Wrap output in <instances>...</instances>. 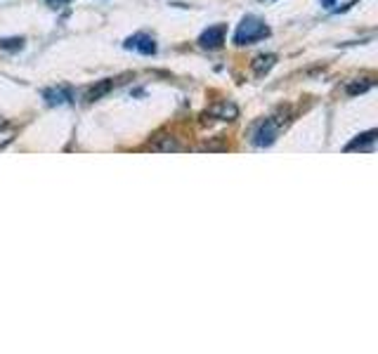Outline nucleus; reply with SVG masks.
Masks as SVG:
<instances>
[{
  "instance_id": "13",
  "label": "nucleus",
  "mask_w": 378,
  "mask_h": 354,
  "mask_svg": "<svg viewBox=\"0 0 378 354\" xmlns=\"http://www.w3.org/2000/svg\"><path fill=\"white\" fill-rule=\"evenodd\" d=\"M331 3H333V0H324V5H326V8H331Z\"/></svg>"
},
{
  "instance_id": "5",
  "label": "nucleus",
  "mask_w": 378,
  "mask_h": 354,
  "mask_svg": "<svg viewBox=\"0 0 378 354\" xmlns=\"http://www.w3.org/2000/svg\"><path fill=\"white\" fill-rule=\"evenodd\" d=\"M43 97L50 106H62V104H71L74 102V92L67 86H57V88H47L43 90Z\"/></svg>"
},
{
  "instance_id": "11",
  "label": "nucleus",
  "mask_w": 378,
  "mask_h": 354,
  "mask_svg": "<svg viewBox=\"0 0 378 354\" xmlns=\"http://www.w3.org/2000/svg\"><path fill=\"white\" fill-rule=\"evenodd\" d=\"M369 88H374V81H367V83H350V86H347V95L367 92Z\"/></svg>"
},
{
  "instance_id": "9",
  "label": "nucleus",
  "mask_w": 378,
  "mask_h": 354,
  "mask_svg": "<svg viewBox=\"0 0 378 354\" xmlns=\"http://www.w3.org/2000/svg\"><path fill=\"white\" fill-rule=\"evenodd\" d=\"M211 116H220L223 121H232L234 116H237V106L234 104H220V106H215V109H211Z\"/></svg>"
},
{
  "instance_id": "1",
  "label": "nucleus",
  "mask_w": 378,
  "mask_h": 354,
  "mask_svg": "<svg viewBox=\"0 0 378 354\" xmlns=\"http://www.w3.org/2000/svg\"><path fill=\"white\" fill-rule=\"evenodd\" d=\"M269 29L267 24L255 15H246L242 24L237 26V33H234V43L237 45H253L258 40L267 38Z\"/></svg>"
},
{
  "instance_id": "7",
  "label": "nucleus",
  "mask_w": 378,
  "mask_h": 354,
  "mask_svg": "<svg viewBox=\"0 0 378 354\" xmlns=\"http://www.w3.org/2000/svg\"><path fill=\"white\" fill-rule=\"evenodd\" d=\"M113 88V81L111 78H107V81H102V83H97V86H93L88 90V95H86V99L88 102H95V99H100V97H104L107 92Z\"/></svg>"
},
{
  "instance_id": "8",
  "label": "nucleus",
  "mask_w": 378,
  "mask_h": 354,
  "mask_svg": "<svg viewBox=\"0 0 378 354\" xmlns=\"http://www.w3.org/2000/svg\"><path fill=\"white\" fill-rule=\"evenodd\" d=\"M374 140H376V130H369L367 135H359L355 142L347 144L345 152H352V149H367V147H371V144H374Z\"/></svg>"
},
{
  "instance_id": "4",
  "label": "nucleus",
  "mask_w": 378,
  "mask_h": 354,
  "mask_svg": "<svg viewBox=\"0 0 378 354\" xmlns=\"http://www.w3.org/2000/svg\"><path fill=\"white\" fill-rule=\"evenodd\" d=\"M125 50H135L140 55H156V40L149 33H135L125 40Z\"/></svg>"
},
{
  "instance_id": "10",
  "label": "nucleus",
  "mask_w": 378,
  "mask_h": 354,
  "mask_svg": "<svg viewBox=\"0 0 378 354\" xmlns=\"http://www.w3.org/2000/svg\"><path fill=\"white\" fill-rule=\"evenodd\" d=\"M0 47L3 50H22L24 38H0Z\"/></svg>"
},
{
  "instance_id": "12",
  "label": "nucleus",
  "mask_w": 378,
  "mask_h": 354,
  "mask_svg": "<svg viewBox=\"0 0 378 354\" xmlns=\"http://www.w3.org/2000/svg\"><path fill=\"white\" fill-rule=\"evenodd\" d=\"M69 3V0H47V5H50V8H64V5H67Z\"/></svg>"
},
{
  "instance_id": "3",
  "label": "nucleus",
  "mask_w": 378,
  "mask_h": 354,
  "mask_svg": "<svg viewBox=\"0 0 378 354\" xmlns=\"http://www.w3.org/2000/svg\"><path fill=\"white\" fill-rule=\"evenodd\" d=\"M225 35H227L225 24H215V26H208L206 31L199 35V45L206 47V50H220L225 43Z\"/></svg>"
},
{
  "instance_id": "6",
  "label": "nucleus",
  "mask_w": 378,
  "mask_h": 354,
  "mask_svg": "<svg viewBox=\"0 0 378 354\" xmlns=\"http://www.w3.org/2000/svg\"><path fill=\"white\" fill-rule=\"evenodd\" d=\"M274 62H277V57L274 55H258L253 59V64H251V69H253L255 76H265L267 71L274 67Z\"/></svg>"
},
{
  "instance_id": "2",
  "label": "nucleus",
  "mask_w": 378,
  "mask_h": 354,
  "mask_svg": "<svg viewBox=\"0 0 378 354\" xmlns=\"http://www.w3.org/2000/svg\"><path fill=\"white\" fill-rule=\"evenodd\" d=\"M279 128H281V121H277V118H262L260 123H255L253 133H251V144L260 149L272 147V144L277 142Z\"/></svg>"
}]
</instances>
